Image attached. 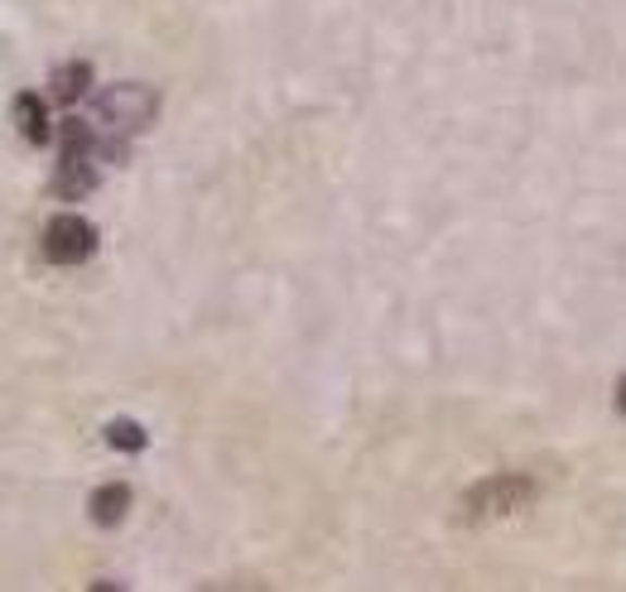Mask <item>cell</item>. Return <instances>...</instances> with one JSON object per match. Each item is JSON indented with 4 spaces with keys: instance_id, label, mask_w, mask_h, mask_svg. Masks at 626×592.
I'll list each match as a JSON object with an SVG mask.
<instances>
[{
    "instance_id": "6da1fadb",
    "label": "cell",
    "mask_w": 626,
    "mask_h": 592,
    "mask_svg": "<svg viewBox=\"0 0 626 592\" xmlns=\"http://www.w3.org/2000/svg\"><path fill=\"white\" fill-rule=\"evenodd\" d=\"M530 496H535V482H530V477H525V473H501V477H491V482L467 491L463 506H467V516H473V520H487V516H506V511H521Z\"/></svg>"
},
{
    "instance_id": "7a4b0ae2",
    "label": "cell",
    "mask_w": 626,
    "mask_h": 592,
    "mask_svg": "<svg viewBox=\"0 0 626 592\" xmlns=\"http://www.w3.org/2000/svg\"><path fill=\"white\" fill-rule=\"evenodd\" d=\"M97 251V227L87 217H53L43 227V255L53 265H83Z\"/></svg>"
},
{
    "instance_id": "3957f363",
    "label": "cell",
    "mask_w": 626,
    "mask_h": 592,
    "mask_svg": "<svg viewBox=\"0 0 626 592\" xmlns=\"http://www.w3.org/2000/svg\"><path fill=\"white\" fill-rule=\"evenodd\" d=\"M97 111L107 116V126L140 130V126H150V116H154V92L140 87V83H116V87H107V92L97 97Z\"/></svg>"
},
{
    "instance_id": "277c9868",
    "label": "cell",
    "mask_w": 626,
    "mask_h": 592,
    "mask_svg": "<svg viewBox=\"0 0 626 592\" xmlns=\"http://www.w3.org/2000/svg\"><path fill=\"white\" fill-rule=\"evenodd\" d=\"M97 188V169H92V154H63L59 160V198H87Z\"/></svg>"
},
{
    "instance_id": "5b68a950",
    "label": "cell",
    "mask_w": 626,
    "mask_h": 592,
    "mask_svg": "<svg viewBox=\"0 0 626 592\" xmlns=\"http://www.w3.org/2000/svg\"><path fill=\"white\" fill-rule=\"evenodd\" d=\"M15 126H20V136H25L29 144H49V111H43V102L35 92H25V97H15Z\"/></svg>"
},
{
    "instance_id": "8992f818",
    "label": "cell",
    "mask_w": 626,
    "mask_h": 592,
    "mask_svg": "<svg viewBox=\"0 0 626 592\" xmlns=\"http://www.w3.org/2000/svg\"><path fill=\"white\" fill-rule=\"evenodd\" d=\"M126 511H130V487H121V482H111V487H102L92 496V520L107 525V530L126 520Z\"/></svg>"
},
{
    "instance_id": "52a82bcc",
    "label": "cell",
    "mask_w": 626,
    "mask_h": 592,
    "mask_svg": "<svg viewBox=\"0 0 626 592\" xmlns=\"http://www.w3.org/2000/svg\"><path fill=\"white\" fill-rule=\"evenodd\" d=\"M87 87H92V63H68V68L53 73V97L59 102H77V97H87Z\"/></svg>"
},
{
    "instance_id": "ba28073f",
    "label": "cell",
    "mask_w": 626,
    "mask_h": 592,
    "mask_svg": "<svg viewBox=\"0 0 626 592\" xmlns=\"http://www.w3.org/2000/svg\"><path fill=\"white\" fill-rule=\"evenodd\" d=\"M102 433H107L111 449H121V453H140L145 449V429H140L136 419H111Z\"/></svg>"
},
{
    "instance_id": "9c48e42d",
    "label": "cell",
    "mask_w": 626,
    "mask_h": 592,
    "mask_svg": "<svg viewBox=\"0 0 626 592\" xmlns=\"http://www.w3.org/2000/svg\"><path fill=\"white\" fill-rule=\"evenodd\" d=\"M92 126H87V121L83 116H68V121H63V154H92Z\"/></svg>"
}]
</instances>
